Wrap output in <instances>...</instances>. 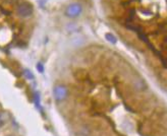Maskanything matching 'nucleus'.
Returning a JSON list of instances; mask_svg holds the SVG:
<instances>
[{
    "instance_id": "8",
    "label": "nucleus",
    "mask_w": 167,
    "mask_h": 136,
    "mask_svg": "<svg viewBox=\"0 0 167 136\" xmlns=\"http://www.w3.org/2000/svg\"><path fill=\"white\" fill-rule=\"evenodd\" d=\"M35 102H36L37 105V108H41V105H40V97H39V93H35Z\"/></svg>"
},
{
    "instance_id": "7",
    "label": "nucleus",
    "mask_w": 167,
    "mask_h": 136,
    "mask_svg": "<svg viewBox=\"0 0 167 136\" xmlns=\"http://www.w3.org/2000/svg\"><path fill=\"white\" fill-rule=\"evenodd\" d=\"M76 29H78V27L75 26V23H68V26H67V30L68 31H71V32H75Z\"/></svg>"
},
{
    "instance_id": "2",
    "label": "nucleus",
    "mask_w": 167,
    "mask_h": 136,
    "mask_svg": "<svg viewBox=\"0 0 167 136\" xmlns=\"http://www.w3.org/2000/svg\"><path fill=\"white\" fill-rule=\"evenodd\" d=\"M53 95H54V99L56 100L57 102H61V101H64L67 97L68 89L65 85L57 84L55 85L53 89Z\"/></svg>"
},
{
    "instance_id": "6",
    "label": "nucleus",
    "mask_w": 167,
    "mask_h": 136,
    "mask_svg": "<svg viewBox=\"0 0 167 136\" xmlns=\"http://www.w3.org/2000/svg\"><path fill=\"white\" fill-rule=\"evenodd\" d=\"M24 72H25L24 74H25V76L28 79H34V75H33V73L31 70H29V69H25V71Z\"/></svg>"
},
{
    "instance_id": "3",
    "label": "nucleus",
    "mask_w": 167,
    "mask_h": 136,
    "mask_svg": "<svg viewBox=\"0 0 167 136\" xmlns=\"http://www.w3.org/2000/svg\"><path fill=\"white\" fill-rule=\"evenodd\" d=\"M33 13V6L29 3H22L17 7V14L22 17H29Z\"/></svg>"
},
{
    "instance_id": "9",
    "label": "nucleus",
    "mask_w": 167,
    "mask_h": 136,
    "mask_svg": "<svg viewBox=\"0 0 167 136\" xmlns=\"http://www.w3.org/2000/svg\"><path fill=\"white\" fill-rule=\"evenodd\" d=\"M37 70L39 71L40 73H43L44 72V66L42 63H38L37 64Z\"/></svg>"
},
{
    "instance_id": "4",
    "label": "nucleus",
    "mask_w": 167,
    "mask_h": 136,
    "mask_svg": "<svg viewBox=\"0 0 167 136\" xmlns=\"http://www.w3.org/2000/svg\"><path fill=\"white\" fill-rule=\"evenodd\" d=\"M71 43L74 45L75 47H81L82 45L86 43V38L84 35L79 33H75L71 38Z\"/></svg>"
},
{
    "instance_id": "5",
    "label": "nucleus",
    "mask_w": 167,
    "mask_h": 136,
    "mask_svg": "<svg viewBox=\"0 0 167 136\" xmlns=\"http://www.w3.org/2000/svg\"><path fill=\"white\" fill-rule=\"evenodd\" d=\"M105 39L108 41L109 43H111V44H116V43H117L116 37L114 36L113 34H111V33H108V34L105 35Z\"/></svg>"
},
{
    "instance_id": "1",
    "label": "nucleus",
    "mask_w": 167,
    "mask_h": 136,
    "mask_svg": "<svg viewBox=\"0 0 167 136\" xmlns=\"http://www.w3.org/2000/svg\"><path fill=\"white\" fill-rule=\"evenodd\" d=\"M83 12V6L78 2H72L67 5L65 8V15L69 19H75L82 14Z\"/></svg>"
}]
</instances>
